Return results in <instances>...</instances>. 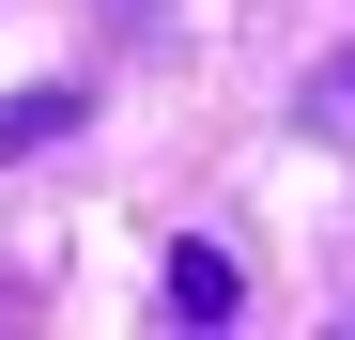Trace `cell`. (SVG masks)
Here are the masks:
<instances>
[{"mask_svg": "<svg viewBox=\"0 0 355 340\" xmlns=\"http://www.w3.org/2000/svg\"><path fill=\"white\" fill-rule=\"evenodd\" d=\"M170 309L216 325V309H232V263H216V248H170Z\"/></svg>", "mask_w": 355, "mask_h": 340, "instance_id": "1", "label": "cell"}, {"mask_svg": "<svg viewBox=\"0 0 355 340\" xmlns=\"http://www.w3.org/2000/svg\"><path fill=\"white\" fill-rule=\"evenodd\" d=\"M62 124H78V93L46 78V93H16V108H0V155H31V139H62Z\"/></svg>", "mask_w": 355, "mask_h": 340, "instance_id": "3", "label": "cell"}, {"mask_svg": "<svg viewBox=\"0 0 355 340\" xmlns=\"http://www.w3.org/2000/svg\"><path fill=\"white\" fill-rule=\"evenodd\" d=\"M293 108H309L324 139H355V46H324V62H309V93H293Z\"/></svg>", "mask_w": 355, "mask_h": 340, "instance_id": "2", "label": "cell"}, {"mask_svg": "<svg viewBox=\"0 0 355 340\" xmlns=\"http://www.w3.org/2000/svg\"><path fill=\"white\" fill-rule=\"evenodd\" d=\"M124 16H139V0H124Z\"/></svg>", "mask_w": 355, "mask_h": 340, "instance_id": "4", "label": "cell"}]
</instances>
